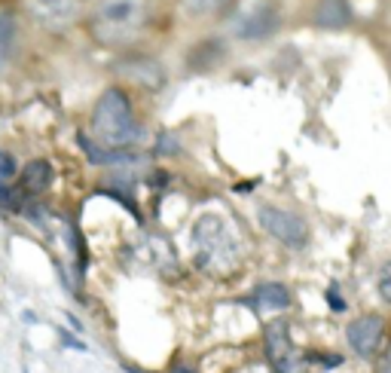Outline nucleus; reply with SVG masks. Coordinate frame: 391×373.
<instances>
[{"label": "nucleus", "mask_w": 391, "mask_h": 373, "mask_svg": "<svg viewBox=\"0 0 391 373\" xmlns=\"http://www.w3.org/2000/svg\"><path fill=\"white\" fill-rule=\"evenodd\" d=\"M376 373H391V343L379 352V361H376Z\"/></svg>", "instance_id": "f3484780"}, {"label": "nucleus", "mask_w": 391, "mask_h": 373, "mask_svg": "<svg viewBox=\"0 0 391 373\" xmlns=\"http://www.w3.org/2000/svg\"><path fill=\"white\" fill-rule=\"evenodd\" d=\"M254 306L269 309V312H281V309L290 306V291L281 282H266L254 291Z\"/></svg>", "instance_id": "9d476101"}, {"label": "nucleus", "mask_w": 391, "mask_h": 373, "mask_svg": "<svg viewBox=\"0 0 391 373\" xmlns=\"http://www.w3.org/2000/svg\"><path fill=\"white\" fill-rule=\"evenodd\" d=\"M233 6V0H183V10L190 15H217Z\"/></svg>", "instance_id": "f8f14e48"}, {"label": "nucleus", "mask_w": 391, "mask_h": 373, "mask_svg": "<svg viewBox=\"0 0 391 373\" xmlns=\"http://www.w3.org/2000/svg\"><path fill=\"white\" fill-rule=\"evenodd\" d=\"M309 361H321L324 367H336V364H342L340 355H306Z\"/></svg>", "instance_id": "a211bd4d"}, {"label": "nucleus", "mask_w": 391, "mask_h": 373, "mask_svg": "<svg viewBox=\"0 0 391 373\" xmlns=\"http://www.w3.org/2000/svg\"><path fill=\"white\" fill-rule=\"evenodd\" d=\"M172 373H196V367H190V364H174Z\"/></svg>", "instance_id": "6ab92c4d"}, {"label": "nucleus", "mask_w": 391, "mask_h": 373, "mask_svg": "<svg viewBox=\"0 0 391 373\" xmlns=\"http://www.w3.org/2000/svg\"><path fill=\"white\" fill-rule=\"evenodd\" d=\"M349 22H351V6L346 0H321L315 6L318 28H346Z\"/></svg>", "instance_id": "1a4fd4ad"}, {"label": "nucleus", "mask_w": 391, "mask_h": 373, "mask_svg": "<svg viewBox=\"0 0 391 373\" xmlns=\"http://www.w3.org/2000/svg\"><path fill=\"white\" fill-rule=\"evenodd\" d=\"M327 303H331V309H333V312H346V300L340 297V291H336V285H333V287H327Z\"/></svg>", "instance_id": "dca6fc26"}, {"label": "nucleus", "mask_w": 391, "mask_h": 373, "mask_svg": "<svg viewBox=\"0 0 391 373\" xmlns=\"http://www.w3.org/2000/svg\"><path fill=\"white\" fill-rule=\"evenodd\" d=\"M376 287H379V297L391 306V260L379 269V278H376Z\"/></svg>", "instance_id": "2eb2a0df"}, {"label": "nucleus", "mask_w": 391, "mask_h": 373, "mask_svg": "<svg viewBox=\"0 0 391 373\" xmlns=\"http://www.w3.org/2000/svg\"><path fill=\"white\" fill-rule=\"evenodd\" d=\"M193 263L208 276H229L242 263V245L226 217L202 214L193 223Z\"/></svg>", "instance_id": "f257e3e1"}, {"label": "nucleus", "mask_w": 391, "mask_h": 373, "mask_svg": "<svg viewBox=\"0 0 391 373\" xmlns=\"http://www.w3.org/2000/svg\"><path fill=\"white\" fill-rule=\"evenodd\" d=\"M92 132H95V141L104 150H126L128 144H135L141 138V126L135 120L132 101L122 89H107L98 98L95 111H92Z\"/></svg>", "instance_id": "f03ea898"}, {"label": "nucleus", "mask_w": 391, "mask_h": 373, "mask_svg": "<svg viewBox=\"0 0 391 373\" xmlns=\"http://www.w3.org/2000/svg\"><path fill=\"white\" fill-rule=\"evenodd\" d=\"M15 175V159L10 157V153L0 150V199H10V193H6V184L13 181Z\"/></svg>", "instance_id": "4468645a"}, {"label": "nucleus", "mask_w": 391, "mask_h": 373, "mask_svg": "<svg viewBox=\"0 0 391 373\" xmlns=\"http://www.w3.org/2000/svg\"><path fill=\"white\" fill-rule=\"evenodd\" d=\"M257 217H260V227L269 232L272 239H278L281 245H288V248H306V242H309V223H306L300 214L288 212V208L260 205Z\"/></svg>", "instance_id": "39448f33"}, {"label": "nucleus", "mask_w": 391, "mask_h": 373, "mask_svg": "<svg viewBox=\"0 0 391 373\" xmlns=\"http://www.w3.org/2000/svg\"><path fill=\"white\" fill-rule=\"evenodd\" d=\"M13 34H15V22H13V15L0 13V74H3V68H6V58H10Z\"/></svg>", "instance_id": "ddd939ff"}, {"label": "nucleus", "mask_w": 391, "mask_h": 373, "mask_svg": "<svg viewBox=\"0 0 391 373\" xmlns=\"http://www.w3.org/2000/svg\"><path fill=\"white\" fill-rule=\"evenodd\" d=\"M147 25V0H98L92 13V34L107 46L132 43Z\"/></svg>", "instance_id": "7ed1b4c3"}, {"label": "nucleus", "mask_w": 391, "mask_h": 373, "mask_svg": "<svg viewBox=\"0 0 391 373\" xmlns=\"http://www.w3.org/2000/svg\"><path fill=\"white\" fill-rule=\"evenodd\" d=\"M346 340L351 352L358 358H373L382 352V340H385V318L382 315H361L346 328Z\"/></svg>", "instance_id": "423d86ee"}, {"label": "nucleus", "mask_w": 391, "mask_h": 373, "mask_svg": "<svg viewBox=\"0 0 391 373\" xmlns=\"http://www.w3.org/2000/svg\"><path fill=\"white\" fill-rule=\"evenodd\" d=\"M266 358H269L272 373H309V358L294 346L290 340V324L285 318H275L263 331Z\"/></svg>", "instance_id": "20e7f679"}, {"label": "nucleus", "mask_w": 391, "mask_h": 373, "mask_svg": "<svg viewBox=\"0 0 391 373\" xmlns=\"http://www.w3.org/2000/svg\"><path fill=\"white\" fill-rule=\"evenodd\" d=\"M275 28H278V13H275L272 6H257V10L244 13L242 19L235 22V34H239L242 40H263Z\"/></svg>", "instance_id": "6e6552de"}, {"label": "nucleus", "mask_w": 391, "mask_h": 373, "mask_svg": "<svg viewBox=\"0 0 391 373\" xmlns=\"http://www.w3.org/2000/svg\"><path fill=\"white\" fill-rule=\"evenodd\" d=\"M52 184V166L46 159H34L22 172V190L25 193H43Z\"/></svg>", "instance_id": "9b49d317"}, {"label": "nucleus", "mask_w": 391, "mask_h": 373, "mask_svg": "<svg viewBox=\"0 0 391 373\" xmlns=\"http://www.w3.org/2000/svg\"><path fill=\"white\" fill-rule=\"evenodd\" d=\"M80 3L83 0H25L31 19L40 22L43 28H52V31L71 25L76 19V13H80Z\"/></svg>", "instance_id": "0eeeda50"}]
</instances>
